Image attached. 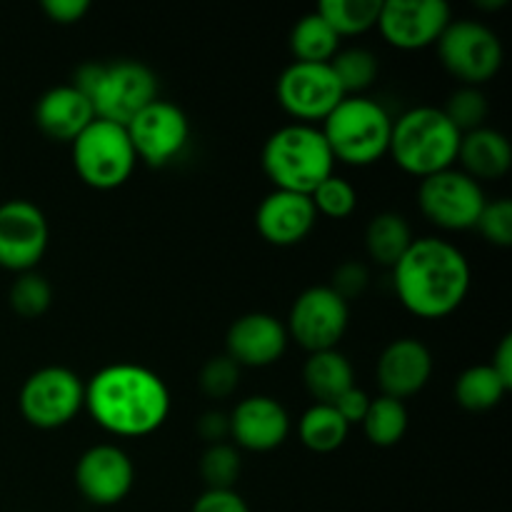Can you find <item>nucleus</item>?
Returning <instances> with one entry per match:
<instances>
[{
	"label": "nucleus",
	"instance_id": "nucleus-3",
	"mask_svg": "<svg viewBox=\"0 0 512 512\" xmlns=\"http://www.w3.org/2000/svg\"><path fill=\"white\" fill-rule=\"evenodd\" d=\"M265 175L275 190L310 195L333 175L335 158L315 125L290 123L275 130L263 145Z\"/></svg>",
	"mask_w": 512,
	"mask_h": 512
},
{
	"label": "nucleus",
	"instance_id": "nucleus-29",
	"mask_svg": "<svg viewBox=\"0 0 512 512\" xmlns=\"http://www.w3.org/2000/svg\"><path fill=\"white\" fill-rule=\"evenodd\" d=\"M315 13L335 30L338 38L363 35L378 25L380 0H325Z\"/></svg>",
	"mask_w": 512,
	"mask_h": 512
},
{
	"label": "nucleus",
	"instance_id": "nucleus-1",
	"mask_svg": "<svg viewBox=\"0 0 512 512\" xmlns=\"http://www.w3.org/2000/svg\"><path fill=\"white\" fill-rule=\"evenodd\" d=\"M85 408L95 423L120 438H143L168 420L170 393L145 365L113 363L85 385Z\"/></svg>",
	"mask_w": 512,
	"mask_h": 512
},
{
	"label": "nucleus",
	"instance_id": "nucleus-4",
	"mask_svg": "<svg viewBox=\"0 0 512 512\" xmlns=\"http://www.w3.org/2000/svg\"><path fill=\"white\" fill-rule=\"evenodd\" d=\"M460 133L440 108L418 105L393 120L388 155L395 165L415 178H428L440 170L455 168Z\"/></svg>",
	"mask_w": 512,
	"mask_h": 512
},
{
	"label": "nucleus",
	"instance_id": "nucleus-21",
	"mask_svg": "<svg viewBox=\"0 0 512 512\" xmlns=\"http://www.w3.org/2000/svg\"><path fill=\"white\" fill-rule=\"evenodd\" d=\"M93 120V105L73 85H55L35 103V125L40 133L60 143H73Z\"/></svg>",
	"mask_w": 512,
	"mask_h": 512
},
{
	"label": "nucleus",
	"instance_id": "nucleus-28",
	"mask_svg": "<svg viewBox=\"0 0 512 512\" xmlns=\"http://www.w3.org/2000/svg\"><path fill=\"white\" fill-rule=\"evenodd\" d=\"M408 423L410 415L403 400L380 395V398L370 400L368 415L360 425H363V433L370 443L378 445V448H393L405 438Z\"/></svg>",
	"mask_w": 512,
	"mask_h": 512
},
{
	"label": "nucleus",
	"instance_id": "nucleus-41",
	"mask_svg": "<svg viewBox=\"0 0 512 512\" xmlns=\"http://www.w3.org/2000/svg\"><path fill=\"white\" fill-rule=\"evenodd\" d=\"M198 435L208 445L225 443L230 438V418L220 410H208L198 420Z\"/></svg>",
	"mask_w": 512,
	"mask_h": 512
},
{
	"label": "nucleus",
	"instance_id": "nucleus-6",
	"mask_svg": "<svg viewBox=\"0 0 512 512\" xmlns=\"http://www.w3.org/2000/svg\"><path fill=\"white\" fill-rule=\"evenodd\" d=\"M73 168L93 190H115L133 175L138 158L125 125L95 118L73 140Z\"/></svg>",
	"mask_w": 512,
	"mask_h": 512
},
{
	"label": "nucleus",
	"instance_id": "nucleus-26",
	"mask_svg": "<svg viewBox=\"0 0 512 512\" xmlns=\"http://www.w3.org/2000/svg\"><path fill=\"white\" fill-rule=\"evenodd\" d=\"M290 50L295 55V63H330L340 50V38L313 10L303 15L290 30Z\"/></svg>",
	"mask_w": 512,
	"mask_h": 512
},
{
	"label": "nucleus",
	"instance_id": "nucleus-12",
	"mask_svg": "<svg viewBox=\"0 0 512 512\" xmlns=\"http://www.w3.org/2000/svg\"><path fill=\"white\" fill-rule=\"evenodd\" d=\"M278 103L295 123H323L335 105L345 98L330 63H290L280 73Z\"/></svg>",
	"mask_w": 512,
	"mask_h": 512
},
{
	"label": "nucleus",
	"instance_id": "nucleus-36",
	"mask_svg": "<svg viewBox=\"0 0 512 512\" xmlns=\"http://www.w3.org/2000/svg\"><path fill=\"white\" fill-rule=\"evenodd\" d=\"M480 235L488 243L498 245V248H508L512 245V203L508 198L488 200L480 213L478 225H475Z\"/></svg>",
	"mask_w": 512,
	"mask_h": 512
},
{
	"label": "nucleus",
	"instance_id": "nucleus-30",
	"mask_svg": "<svg viewBox=\"0 0 512 512\" xmlns=\"http://www.w3.org/2000/svg\"><path fill=\"white\" fill-rule=\"evenodd\" d=\"M330 68L345 95H363L378 78V58L365 48L338 50L330 60Z\"/></svg>",
	"mask_w": 512,
	"mask_h": 512
},
{
	"label": "nucleus",
	"instance_id": "nucleus-17",
	"mask_svg": "<svg viewBox=\"0 0 512 512\" xmlns=\"http://www.w3.org/2000/svg\"><path fill=\"white\" fill-rule=\"evenodd\" d=\"M230 418V438L235 448L250 453H270L280 448L290 435V415L283 405L270 395H250L233 408Z\"/></svg>",
	"mask_w": 512,
	"mask_h": 512
},
{
	"label": "nucleus",
	"instance_id": "nucleus-34",
	"mask_svg": "<svg viewBox=\"0 0 512 512\" xmlns=\"http://www.w3.org/2000/svg\"><path fill=\"white\" fill-rule=\"evenodd\" d=\"M310 200H313V208L318 213V218L325 215V218L343 220L348 215H353L355 205H358V193H355V188L348 180L338 178L333 173L310 193Z\"/></svg>",
	"mask_w": 512,
	"mask_h": 512
},
{
	"label": "nucleus",
	"instance_id": "nucleus-2",
	"mask_svg": "<svg viewBox=\"0 0 512 512\" xmlns=\"http://www.w3.org/2000/svg\"><path fill=\"white\" fill-rule=\"evenodd\" d=\"M473 273L458 245L443 238H415L393 268V288L408 313L438 320L468 298Z\"/></svg>",
	"mask_w": 512,
	"mask_h": 512
},
{
	"label": "nucleus",
	"instance_id": "nucleus-15",
	"mask_svg": "<svg viewBox=\"0 0 512 512\" xmlns=\"http://www.w3.org/2000/svg\"><path fill=\"white\" fill-rule=\"evenodd\" d=\"M450 20V8L443 0H385L375 28L393 48L423 50L438 43Z\"/></svg>",
	"mask_w": 512,
	"mask_h": 512
},
{
	"label": "nucleus",
	"instance_id": "nucleus-14",
	"mask_svg": "<svg viewBox=\"0 0 512 512\" xmlns=\"http://www.w3.org/2000/svg\"><path fill=\"white\" fill-rule=\"evenodd\" d=\"M50 225L43 210L23 198L0 203V268L28 273L48 250Z\"/></svg>",
	"mask_w": 512,
	"mask_h": 512
},
{
	"label": "nucleus",
	"instance_id": "nucleus-20",
	"mask_svg": "<svg viewBox=\"0 0 512 512\" xmlns=\"http://www.w3.org/2000/svg\"><path fill=\"white\" fill-rule=\"evenodd\" d=\"M430 375L433 353L415 338L393 340L378 358V385L388 398H413L428 385Z\"/></svg>",
	"mask_w": 512,
	"mask_h": 512
},
{
	"label": "nucleus",
	"instance_id": "nucleus-5",
	"mask_svg": "<svg viewBox=\"0 0 512 512\" xmlns=\"http://www.w3.org/2000/svg\"><path fill=\"white\" fill-rule=\"evenodd\" d=\"M335 160L353 168L378 163L388 155L393 118L368 95H345L320 125Z\"/></svg>",
	"mask_w": 512,
	"mask_h": 512
},
{
	"label": "nucleus",
	"instance_id": "nucleus-9",
	"mask_svg": "<svg viewBox=\"0 0 512 512\" xmlns=\"http://www.w3.org/2000/svg\"><path fill=\"white\" fill-rule=\"evenodd\" d=\"M485 190L478 180L465 175L460 168L440 170L420 180L418 205L420 213L443 230H473L483 213Z\"/></svg>",
	"mask_w": 512,
	"mask_h": 512
},
{
	"label": "nucleus",
	"instance_id": "nucleus-7",
	"mask_svg": "<svg viewBox=\"0 0 512 512\" xmlns=\"http://www.w3.org/2000/svg\"><path fill=\"white\" fill-rule=\"evenodd\" d=\"M435 45L443 68L473 88L493 80L503 65V43L498 33L478 20H450Z\"/></svg>",
	"mask_w": 512,
	"mask_h": 512
},
{
	"label": "nucleus",
	"instance_id": "nucleus-42",
	"mask_svg": "<svg viewBox=\"0 0 512 512\" xmlns=\"http://www.w3.org/2000/svg\"><path fill=\"white\" fill-rule=\"evenodd\" d=\"M490 368L498 373V378L503 380L508 388H512V335H505V338L500 340V345L493 353V360H490Z\"/></svg>",
	"mask_w": 512,
	"mask_h": 512
},
{
	"label": "nucleus",
	"instance_id": "nucleus-10",
	"mask_svg": "<svg viewBox=\"0 0 512 512\" xmlns=\"http://www.w3.org/2000/svg\"><path fill=\"white\" fill-rule=\"evenodd\" d=\"M158 100V78L140 60H115L103 65L90 103L95 118L128 125L143 108Z\"/></svg>",
	"mask_w": 512,
	"mask_h": 512
},
{
	"label": "nucleus",
	"instance_id": "nucleus-37",
	"mask_svg": "<svg viewBox=\"0 0 512 512\" xmlns=\"http://www.w3.org/2000/svg\"><path fill=\"white\" fill-rule=\"evenodd\" d=\"M368 283H370L368 268H365L363 263H358V260H348V263H343L333 273V283H330V288H333L345 303H350V300L363 295V290L368 288Z\"/></svg>",
	"mask_w": 512,
	"mask_h": 512
},
{
	"label": "nucleus",
	"instance_id": "nucleus-16",
	"mask_svg": "<svg viewBox=\"0 0 512 512\" xmlns=\"http://www.w3.org/2000/svg\"><path fill=\"white\" fill-rule=\"evenodd\" d=\"M133 483V460L118 445L88 448L75 465V485L90 505H118L128 498Z\"/></svg>",
	"mask_w": 512,
	"mask_h": 512
},
{
	"label": "nucleus",
	"instance_id": "nucleus-27",
	"mask_svg": "<svg viewBox=\"0 0 512 512\" xmlns=\"http://www.w3.org/2000/svg\"><path fill=\"white\" fill-rule=\"evenodd\" d=\"M508 390L510 388L498 378L490 363L470 365L455 380V400L460 408L470 410V413H485V410L498 408Z\"/></svg>",
	"mask_w": 512,
	"mask_h": 512
},
{
	"label": "nucleus",
	"instance_id": "nucleus-22",
	"mask_svg": "<svg viewBox=\"0 0 512 512\" xmlns=\"http://www.w3.org/2000/svg\"><path fill=\"white\" fill-rule=\"evenodd\" d=\"M458 163L460 170L478 183L503 178L512 165L510 140L500 130L488 128V125L460 135Z\"/></svg>",
	"mask_w": 512,
	"mask_h": 512
},
{
	"label": "nucleus",
	"instance_id": "nucleus-39",
	"mask_svg": "<svg viewBox=\"0 0 512 512\" xmlns=\"http://www.w3.org/2000/svg\"><path fill=\"white\" fill-rule=\"evenodd\" d=\"M370 400L373 398H370L363 388L353 385V388L345 390V393L335 400L333 408L338 410L340 418H343L348 425H360L365 420V415H368Z\"/></svg>",
	"mask_w": 512,
	"mask_h": 512
},
{
	"label": "nucleus",
	"instance_id": "nucleus-32",
	"mask_svg": "<svg viewBox=\"0 0 512 512\" xmlns=\"http://www.w3.org/2000/svg\"><path fill=\"white\" fill-rule=\"evenodd\" d=\"M440 110L458 128V133L465 135L478 128H485V120H488V98H485V93L480 88L460 85L458 90L450 93V98L445 100V105Z\"/></svg>",
	"mask_w": 512,
	"mask_h": 512
},
{
	"label": "nucleus",
	"instance_id": "nucleus-33",
	"mask_svg": "<svg viewBox=\"0 0 512 512\" xmlns=\"http://www.w3.org/2000/svg\"><path fill=\"white\" fill-rule=\"evenodd\" d=\"M243 470L240 450L230 443L208 445L200 458V478L205 480L208 490H233Z\"/></svg>",
	"mask_w": 512,
	"mask_h": 512
},
{
	"label": "nucleus",
	"instance_id": "nucleus-19",
	"mask_svg": "<svg viewBox=\"0 0 512 512\" xmlns=\"http://www.w3.org/2000/svg\"><path fill=\"white\" fill-rule=\"evenodd\" d=\"M315 223H318V213L310 195L288 193V190H273L265 195L255 213V228L260 238L278 248L303 243L313 233Z\"/></svg>",
	"mask_w": 512,
	"mask_h": 512
},
{
	"label": "nucleus",
	"instance_id": "nucleus-11",
	"mask_svg": "<svg viewBox=\"0 0 512 512\" xmlns=\"http://www.w3.org/2000/svg\"><path fill=\"white\" fill-rule=\"evenodd\" d=\"M350 323V303L330 285H315L295 298L288 315V338L308 353L335 350Z\"/></svg>",
	"mask_w": 512,
	"mask_h": 512
},
{
	"label": "nucleus",
	"instance_id": "nucleus-18",
	"mask_svg": "<svg viewBox=\"0 0 512 512\" xmlns=\"http://www.w3.org/2000/svg\"><path fill=\"white\" fill-rule=\"evenodd\" d=\"M288 330L275 315H240L225 335V355L240 368H268L283 358L288 348Z\"/></svg>",
	"mask_w": 512,
	"mask_h": 512
},
{
	"label": "nucleus",
	"instance_id": "nucleus-13",
	"mask_svg": "<svg viewBox=\"0 0 512 512\" xmlns=\"http://www.w3.org/2000/svg\"><path fill=\"white\" fill-rule=\"evenodd\" d=\"M128 138L135 158L153 168L173 163L190 140L188 115L170 100H153L128 125Z\"/></svg>",
	"mask_w": 512,
	"mask_h": 512
},
{
	"label": "nucleus",
	"instance_id": "nucleus-8",
	"mask_svg": "<svg viewBox=\"0 0 512 512\" xmlns=\"http://www.w3.org/2000/svg\"><path fill=\"white\" fill-rule=\"evenodd\" d=\"M20 415L33 428L58 430L85 408V383L63 365L35 370L20 388Z\"/></svg>",
	"mask_w": 512,
	"mask_h": 512
},
{
	"label": "nucleus",
	"instance_id": "nucleus-23",
	"mask_svg": "<svg viewBox=\"0 0 512 512\" xmlns=\"http://www.w3.org/2000/svg\"><path fill=\"white\" fill-rule=\"evenodd\" d=\"M303 383L318 403L333 405L345 390L355 385V370L338 348L320 350V353H310V358L305 360Z\"/></svg>",
	"mask_w": 512,
	"mask_h": 512
},
{
	"label": "nucleus",
	"instance_id": "nucleus-40",
	"mask_svg": "<svg viewBox=\"0 0 512 512\" xmlns=\"http://www.w3.org/2000/svg\"><path fill=\"white\" fill-rule=\"evenodd\" d=\"M90 10L88 0H43V13L58 25H73Z\"/></svg>",
	"mask_w": 512,
	"mask_h": 512
},
{
	"label": "nucleus",
	"instance_id": "nucleus-25",
	"mask_svg": "<svg viewBox=\"0 0 512 512\" xmlns=\"http://www.w3.org/2000/svg\"><path fill=\"white\" fill-rule=\"evenodd\" d=\"M350 425L340 418L333 405L315 403L303 413L298 423V438L313 453H335L348 440Z\"/></svg>",
	"mask_w": 512,
	"mask_h": 512
},
{
	"label": "nucleus",
	"instance_id": "nucleus-35",
	"mask_svg": "<svg viewBox=\"0 0 512 512\" xmlns=\"http://www.w3.org/2000/svg\"><path fill=\"white\" fill-rule=\"evenodd\" d=\"M200 390H203L208 398L223 400L228 395H233L238 390L240 383V365L235 363L228 355H215L200 370Z\"/></svg>",
	"mask_w": 512,
	"mask_h": 512
},
{
	"label": "nucleus",
	"instance_id": "nucleus-24",
	"mask_svg": "<svg viewBox=\"0 0 512 512\" xmlns=\"http://www.w3.org/2000/svg\"><path fill=\"white\" fill-rule=\"evenodd\" d=\"M413 230L400 213H380L365 228V253L375 265L393 270L413 245Z\"/></svg>",
	"mask_w": 512,
	"mask_h": 512
},
{
	"label": "nucleus",
	"instance_id": "nucleus-38",
	"mask_svg": "<svg viewBox=\"0 0 512 512\" xmlns=\"http://www.w3.org/2000/svg\"><path fill=\"white\" fill-rule=\"evenodd\" d=\"M190 512H250V508L235 490H205Z\"/></svg>",
	"mask_w": 512,
	"mask_h": 512
},
{
	"label": "nucleus",
	"instance_id": "nucleus-31",
	"mask_svg": "<svg viewBox=\"0 0 512 512\" xmlns=\"http://www.w3.org/2000/svg\"><path fill=\"white\" fill-rule=\"evenodd\" d=\"M10 308L25 320L40 318V315L48 313V308L53 305V288H50L48 280L43 278L35 270L28 273H20L18 278L10 285Z\"/></svg>",
	"mask_w": 512,
	"mask_h": 512
}]
</instances>
